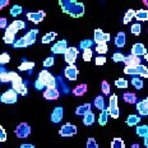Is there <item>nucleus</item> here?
<instances>
[{
    "label": "nucleus",
    "mask_w": 148,
    "mask_h": 148,
    "mask_svg": "<svg viewBox=\"0 0 148 148\" xmlns=\"http://www.w3.org/2000/svg\"><path fill=\"white\" fill-rule=\"evenodd\" d=\"M38 81L44 84V87H47V88H52L56 86V79H55V77L52 75L50 72H47V70H42V72L40 73Z\"/></svg>",
    "instance_id": "nucleus-2"
},
{
    "label": "nucleus",
    "mask_w": 148,
    "mask_h": 148,
    "mask_svg": "<svg viewBox=\"0 0 148 148\" xmlns=\"http://www.w3.org/2000/svg\"><path fill=\"white\" fill-rule=\"evenodd\" d=\"M0 82H1V83H8V82H10V78H9V73H7V72L0 73Z\"/></svg>",
    "instance_id": "nucleus-46"
},
{
    "label": "nucleus",
    "mask_w": 148,
    "mask_h": 148,
    "mask_svg": "<svg viewBox=\"0 0 148 148\" xmlns=\"http://www.w3.org/2000/svg\"><path fill=\"white\" fill-rule=\"evenodd\" d=\"M19 148H35V146H32V144H27V143H24L22 144Z\"/></svg>",
    "instance_id": "nucleus-55"
},
{
    "label": "nucleus",
    "mask_w": 148,
    "mask_h": 148,
    "mask_svg": "<svg viewBox=\"0 0 148 148\" xmlns=\"http://www.w3.org/2000/svg\"><path fill=\"white\" fill-rule=\"evenodd\" d=\"M77 56H78V49L75 47H68L66 51L64 52V59H65V61L69 65H74Z\"/></svg>",
    "instance_id": "nucleus-8"
},
{
    "label": "nucleus",
    "mask_w": 148,
    "mask_h": 148,
    "mask_svg": "<svg viewBox=\"0 0 148 148\" xmlns=\"http://www.w3.org/2000/svg\"><path fill=\"white\" fill-rule=\"evenodd\" d=\"M92 59V49H87V50H83V60L89 61Z\"/></svg>",
    "instance_id": "nucleus-45"
},
{
    "label": "nucleus",
    "mask_w": 148,
    "mask_h": 148,
    "mask_svg": "<svg viewBox=\"0 0 148 148\" xmlns=\"http://www.w3.org/2000/svg\"><path fill=\"white\" fill-rule=\"evenodd\" d=\"M140 121V118L138 115H129L128 119H126V124L129 126H134V125H138V123Z\"/></svg>",
    "instance_id": "nucleus-28"
},
{
    "label": "nucleus",
    "mask_w": 148,
    "mask_h": 148,
    "mask_svg": "<svg viewBox=\"0 0 148 148\" xmlns=\"http://www.w3.org/2000/svg\"><path fill=\"white\" fill-rule=\"evenodd\" d=\"M134 18H137L138 21H147L148 19V12L147 10H143V9H140V10L135 12Z\"/></svg>",
    "instance_id": "nucleus-31"
},
{
    "label": "nucleus",
    "mask_w": 148,
    "mask_h": 148,
    "mask_svg": "<svg viewBox=\"0 0 148 148\" xmlns=\"http://www.w3.org/2000/svg\"><path fill=\"white\" fill-rule=\"evenodd\" d=\"M63 116H64V110H63V107H61V106L55 107L54 111H52V114H51V121L55 123V124H58V123L61 121Z\"/></svg>",
    "instance_id": "nucleus-16"
},
{
    "label": "nucleus",
    "mask_w": 148,
    "mask_h": 148,
    "mask_svg": "<svg viewBox=\"0 0 148 148\" xmlns=\"http://www.w3.org/2000/svg\"><path fill=\"white\" fill-rule=\"evenodd\" d=\"M95 45L93 40H82L81 41V49L82 50H87V49H92V46Z\"/></svg>",
    "instance_id": "nucleus-34"
},
{
    "label": "nucleus",
    "mask_w": 148,
    "mask_h": 148,
    "mask_svg": "<svg viewBox=\"0 0 148 148\" xmlns=\"http://www.w3.org/2000/svg\"><path fill=\"white\" fill-rule=\"evenodd\" d=\"M22 13V7L21 5H13L10 8V15L12 17H17V15H21Z\"/></svg>",
    "instance_id": "nucleus-36"
},
{
    "label": "nucleus",
    "mask_w": 148,
    "mask_h": 148,
    "mask_svg": "<svg viewBox=\"0 0 148 148\" xmlns=\"http://www.w3.org/2000/svg\"><path fill=\"white\" fill-rule=\"evenodd\" d=\"M59 133H60L61 137H65V138L73 137V135L77 134V126L70 124V123H66V124H64L63 126H61Z\"/></svg>",
    "instance_id": "nucleus-7"
},
{
    "label": "nucleus",
    "mask_w": 148,
    "mask_h": 148,
    "mask_svg": "<svg viewBox=\"0 0 148 148\" xmlns=\"http://www.w3.org/2000/svg\"><path fill=\"white\" fill-rule=\"evenodd\" d=\"M132 55L133 56H144V55H147V50H146V46L143 44H135L133 45V47H132Z\"/></svg>",
    "instance_id": "nucleus-15"
},
{
    "label": "nucleus",
    "mask_w": 148,
    "mask_h": 148,
    "mask_svg": "<svg viewBox=\"0 0 148 148\" xmlns=\"http://www.w3.org/2000/svg\"><path fill=\"white\" fill-rule=\"evenodd\" d=\"M95 106H96L98 110L105 109V100H103L102 96H97L96 98H95Z\"/></svg>",
    "instance_id": "nucleus-35"
},
{
    "label": "nucleus",
    "mask_w": 148,
    "mask_h": 148,
    "mask_svg": "<svg viewBox=\"0 0 148 148\" xmlns=\"http://www.w3.org/2000/svg\"><path fill=\"white\" fill-rule=\"evenodd\" d=\"M91 111V103H84V105H81L75 109V115L78 116H84L87 112Z\"/></svg>",
    "instance_id": "nucleus-21"
},
{
    "label": "nucleus",
    "mask_w": 148,
    "mask_h": 148,
    "mask_svg": "<svg viewBox=\"0 0 148 148\" xmlns=\"http://www.w3.org/2000/svg\"><path fill=\"white\" fill-rule=\"evenodd\" d=\"M134 15H135V10H134V9H129V10L125 13V17H124V19H123V23L128 24L134 18Z\"/></svg>",
    "instance_id": "nucleus-32"
},
{
    "label": "nucleus",
    "mask_w": 148,
    "mask_h": 148,
    "mask_svg": "<svg viewBox=\"0 0 148 148\" xmlns=\"http://www.w3.org/2000/svg\"><path fill=\"white\" fill-rule=\"evenodd\" d=\"M35 87H36V89H42V88H44V84H42V83L37 79V81L35 82Z\"/></svg>",
    "instance_id": "nucleus-53"
},
{
    "label": "nucleus",
    "mask_w": 148,
    "mask_h": 148,
    "mask_svg": "<svg viewBox=\"0 0 148 148\" xmlns=\"http://www.w3.org/2000/svg\"><path fill=\"white\" fill-rule=\"evenodd\" d=\"M44 97L46 98V100H58L59 98V91H58L55 87L52 88H47L46 91L44 92Z\"/></svg>",
    "instance_id": "nucleus-19"
},
{
    "label": "nucleus",
    "mask_w": 148,
    "mask_h": 148,
    "mask_svg": "<svg viewBox=\"0 0 148 148\" xmlns=\"http://www.w3.org/2000/svg\"><path fill=\"white\" fill-rule=\"evenodd\" d=\"M110 35L106 32H102V29H96L95 31V37H93V41L95 44L100 45V44H106L107 41H110Z\"/></svg>",
    "instance_id": "nucleus-11"
},
{
    "label": "nucleus",
    "mask_w": 148,
    "mask_h": 148,
    "mask_svg": "<svg viewBox=\"0 0 148 148\" xmlns=\"http://www.w3.org/2000/svg\"><path fill=\"white\" fill-rule=\"evenodd\" d=\"M132 148H139V144L135 143V144H133V146H132Z\"/></svg>",
    "instance_id": "nucleus-56"
},
{
    "label": "nucleus",
    "mask_w": 148,
    "mask_h": 148,
    "mask_svg": "<svg viewBox=\"0 0 148 148\" xmlns=\"http://www.w3.org/2000/svg\"><path fill=\"white\" fill-rule=\"evenodd\" d=\"M59 5L61 7V10L64 13L73 18H79L84 14V5H83V3L75 1V0H60Z\"/></svg>",
    "instance_id": "nucleus-1"
},
{
    "label": "nucleus",
    "mask_w": 148,
    "mask_h": 148,
    "mask_svg": "<svg viewBox=\"0 0 148 148\" xmlns=\"http://www.w3.org/2000/svg\"><path fill=\"white\" fill-rule=\"evenodd\" d=\"M111 148H125V143L121 138H114L111 142Z\"/></svg>",
    "instance_id": "nucleus-30"
},
{
    "label": "nucleus",
    "mask_w": 148,
    "mask_h": 148,
    "mask_svg": "<svg viewBox=\"0 0 148 148\" xmlns=\"http://www.w3.org/2000/svg\"><path fill=\"white\" fill-rule=\"evenodd\" d=\"M7 140V132L3 126H0V142H5Z\"/></svg>",
    "instance_id": "nucleus-50"
},
{
    "label": "nucleus",
    "mask_w": 148,
    "mask_h": 148,
    "mask_svg": "<svg viewBox=\"0 0 148 148\" xmlns=\"http://www.w3.org/2000/svg\"><path fill=\"white\" fill-rule=\"evenodd\" d=\"M125 42H126V37H125V33L124 32H119L115 37V45L118 47H123L125 46Z\"/></svg>",
    "instance_id": "nucleus-23"
},
{
    "label": "nucleus",
    "mask_w": 148,
    "mask_h": 148,
    "mask_svg": "<svg viewBox=\"0 0 148 148\" xmlns=\"http://www.w3.org/2000/svg\"><path fill=\"white\" fill-rule=\"evenodd\" d=\"M31 134V126L27 123H21L19 125L15 128V135L21 139H26Z\"/></svg>",
    "instance_id": "nucleus-4"
},
{
    "label": "nucleus",
    "mask_w": 148,
    "mask_h": 148,
    "mask_svg": "<svg viewBox=\"0 0 148 148\" xmlns=\"http://www.w3.org/2000/svg\"><path fill=\"white\" fill-rule=\"evenodd\" d=\"M112 60L115 61V63H120V61L124 60V55L120 54V52H115V54L112 55Z\"/></svg>",
    "instance_id": "nucleus-47"
},
{
    "label": "nucleus",
    "mask_w": 148,
    "mask_h": 148,
    "mask_svg": "<svg viewBox=\"0 0 148 148\" xmlns=\"http://www.w3.org/2000/svg\"><path fill=\"white\" fill-rule=\"evenodd\" d=\"M3 72H5V70L3 69V68H0V73H3Z\"/></svg>",
    "instance_id": "nucleus-57"
},
{
    "label": "nucleus",
    "mask_w": 148,
    "mask_h": 148,
    "mask_svg": "<svg viewBox=\"0 0 148 148\" xmlns=\"http://www.w3.org/2000/svg\"><path fill=\"white\" fill-rule=\"evenodd\" d=\"M17 32L18 31L14 28L13 26H8L7 27V29H5V35H4V42L5 44H8V45H10V44H14L15 42V35H17Z\"/></svg>",
    "instance_id": "nucleus-10"
},
{
    "label": "nucleus",
    "mask_w": 148,
    "mask_h": 148,
    "mask_svg": "<svg viewBox=\"0 0 148 148\" xmlns=\"http://www.w3.org/2000/svg\"><path fill=\"white\" fill-rule=\"evenodd\" d=\"M95 123V114L92 111L87 112L84 116H83V124L84 125H92Z\"/></svg>",
    "instance_id": "nucleus-25"
},
{
    "label": "nucleus",
    "mask_w": 148,
    "mask_h": 148,
    "mask_svg": "<svg viewBox=\"0 0 148 148\" xmlns=\"http://www.w3.org/2000/svg\"><path fill=\"white\" fill-rule=\"evenodd\" d=\"M115 86L118 88H128V81L124 78H119L115 81Z\"/></svg>",
    "instance_id": "nucleus-37"
},
{
    "label": "nucleus",
    "mask_w": 148,
    "mask_h": 148,
    "mask_svg": "<svg viewBox=\"0 0 148 148\" xmlns=\"http://www.w3.org/2000/svg\"><path fill=\"white\" fill-rule=\"evenodd\" d=\"M66 49H68L66 40H60L54 46H51V52L52 54H64L66 51Z\"/></svg>",
    "instance_id": "nucleus-12"
},
{
    "label": "nucleus",
    "mask_w": 148,
    "mask_h": 148,
    "mask_svg": "<svg viewBox=\"0 0 148 148\" xmlns=\"http://www.w3.org/2000/svg\"><path fill=\"white\" fill-rule=\"evenodd\" d=\"M124 73L129 74V75H140L147 78L148 77V69L144 65H138V66H125Z\"/></svg>",
    "instance_id": "nucleus-3"
},
{
    "label": "nucleus",
    "mask_w": 148,
    "mask_h": 148,
    "mask_svg": "<svg viewBox=\"0 0 148 148\" xmlns=\"http://www.w3.org/2000/svg\"><path fill=\"white\" fill-rule=\"evenodd\" d=\"M12 26H13L17 31H19V29H23L24 27H26V24H24L23 21H14V22L12 23Z\"/></svg>",
    "instance_id": "nucleus-43"
},
{
    "label": "nucleus",
    "mask_w": 148,
    "mask_h": 148,
    "mask_svg": "<svg viewBox=\"0 0 148 148\" xmlns=\"http://www.w3.org/2000/svg\"><path fill=\"white\" fill-rule=\"evenodd\" d=\"M17 100H18V93L14 91L13 88L5 91L4 93L0 96V101L4 102V103H15Z\"/></svg>",
    "instance_id": "nucleus-5"
},
{
    "label": "nucleus",
    "mask_w": 148,
    "mask_h": 148,
    "mask_svg": "<svg viewBox=\"0 0 148 148\" xmlns=\"http://www.w3.org/2000/svg\"><path fill=\"white\" fill-rule=\"evenodd\" d=\"M56 32H49L46 33V35L42 37V44H50L51 41H54L55 38H56Z\"/></svg>",
    "instance_id": "nucleus-29"
},
{
    "label": "nucleus",
    "mask_w": 148,
    "mask_h": 148,
    "mask_svg": "<svg viewBox=\"0 0 148 148\" xmlns=\"http://www.w3.org/2000/svg\"><path fill=\"white\" fill-rule=\"evenodd\" d=\"M109 115H111L114 119L119 118V107H118V96L112 95L110 97V103H109V109H107Z\"/></svg>",
    "instance_id": "nucleus-6"
},
{
    "label": "nucleus",
    "mask_w": 148,
    "mask_h": 148,
    "mask_svg": "<svg viewBox=\"0 0 148 148\" xmlns=\"http://www.w3.org/2000/svg\"><path fill=\"white\" fill-rule=\"evenodd\" d=\"M54 63H55L54 58H52V56H49L47 59H45V61H44V66H45V68H50V66L54 65Z\"/></svg>",
    "instance_id": "nucleus-48"
},
{
    "label": "nucleus",
    "mask_w": 148,
    "mask_h": 148,
    "mask_svg": "<svg viewBox=\"0 0 148 148\" xmlns=\"http://www.w3.org/2000/svg\"><path fill=\"white\" fill-rule=\"evenodd\" d=\"M9 4L8 0H0V10H1L4 7H7V5Z\"/></svg>",
    "instance_id": "nucleus-54"
},
{
    "label": "nucleus",
    "mask_w": 148,
    "mask_h": 148,
    "mask_svg": "<svg viewBox=\"0 0 148 148\" xmlns=\"http://www.w3.org/2000/svg\"><path fill=\"white\" fill-rule=\"evenodd\" d=\"M107 50H109V47H107L106 44H100V45L96 46V51L98 54H106Z\"/></svg>",
    "instance_id": "nucleus-41"
},
{
    "label": "nucleus",
    "mask_w": 148,
    "mask_h": 148,
    "mask_svg": "<svg viewBox=\"0 0 148 148\" xmlns=\"http://www.w3.org/2000/svg\"><path fill=\"white\" fill-rule=\"evenodd\" d=\"M137 135L140 138H148V126L140 125L137 128Z\"/></svg>",
    "instance_id": "nucleus-26"
},
{
    "label": "nucleus",
    "mask_w": 148,
    "mask_h": 148,
    "mask_svg": "<svg viewBox=\"0 0 148 148\" xmlns=\"http://www.w3.org/2000/svg\"><path fill=\"white\" fill-rule=\"evenodd\" d=\"M101 89H102V93L103 95H109L110 93V84H109V82L102 81V83H101Z\"/></svg>",
    "instance_id": "nucleus-42"
},
{
    "label": "nucleus",
    "mask_w": 148,
    "mask_h": 148,
    "mask_svg": "<svg viewBox=\"0 0 148 148\" xmlns=\"http://www.w3.org/2000/svg\"><path fill=\"white\" fill-rule=\"evenodd\" d=\"M14 47H17V49H19V47H27V41H26V38L24 37H21L19 40H17V41L14 42Z\"/></svg>",
    "instance_id": "nucleus-38"
},
{
    "label": "nucleus",
    "mask_w": 148,
    "mask_h": 148,
    "mask_svg": "<svg viewBox=\"0 0 148 148\" xmlns=\"http://www.w3.org/2000/svg\"><path fill=\"white\" fill-rule=\"evenodd\" d=\"M37 33H38V31H37V29H31L29 32H27V35H26V36H23L24 38H26L27 45H28V46L33 45V44H35V42H36Z\"/></svg>",
    "instance_id": "nucleus-20"
},
{
    "label": "nucleus",
    "mask_w": 148,
    "mask_h": 148,
    "mask_svg": "<svg viewBox=\"0 0 148 148\" xmlns=\"http://www.w3.org/2000/svg\"><path fill=\"white\" fill-rule=\"evenodd\" d=\"M9 61H10V56H9V54H7V52L0 54V64H8Z\"/></svg>",
    "instance_id": "nucleus-44"
},
{
    "label": "nucleus",
    "mask_w": 148,
    "mask_h": 148,
    "mask_svg": "<svg viewBox=\"0 0 148 148\" xmlns=\"http://www.w3.org/2000/svg\"><path fill=\"white\" fill-rule=\"evenodd\" d=\"M33 66H35V63H33V61L23 60V63L21 64V65L18 66V68H19L21 70H28V72H29V70H32V68H33Z\"/></svg>",
    "instance_id": "nucleus-33"
},
{
    "label": "nucleus",
    "mask_w": 148,
    "mask_h": 148,
    "mask_svg": "<svg viewBox=\"0 0 148 148\" xmlns=\"http://www.w3.org/2000/svg\"><path fill=\"white\" fill-rule=\"evenodd\" d=\"M132 84H133V87H135L137 89H142L143 88V81H142L140 78H133L132 79Z\"/></svg>",
    "instance_id": "nucleus-39"
},
{
    "label": "nucleus",
    "mask_w": 148,
    "mask_h": 148,
    "mask_svg": "<svg viewBox=\"0 0 148 148\" xmlns=\"http://www.w3.org/2000/svg\"><path fill=\"white\" fill-rule=\"evenodd\" d=\"M87 84H79V86H77V87H74L73 88V95L74 96H77V97H82L83 95L87 92Z\"/></svg>",
    "instance_id": "nucleus-22"
},
{
    "label": "nucleus",
    "mask_w": 148,
    "mask_h": 148,
    "mask_svg": "<svg viewBox=\"0 0 148 148\" xmlns=\"http://www.w3.org/2000/svg\"><path fill=\"white\" fill-rule=\"evenodd\" d=\"M12 83H13V89L17 92L18 95L26 96V95H27V87L23 84V81H22V78H21L19 75H18L15 79H13Z\"/></svg>",
    "instance_id": "nucleus-9"
},
{
    "label": "nucleus",
    "mask_w": 148,
    "mask_h": 148,
    "mask_svg": "<svg viewBox=\"0 0 148 148\" xmlns=\"http://www.w3.org/2000/svg\"><path fill=\"white\" fill-rule=\"evenodd\" d=\"M45 12L44 10H38V12H32V13H28L27 14V18H28V21H31V22L38 24L41 23L42 21H44L45 18Z\"/></svg>",
    "instance_id": "nucleus-13"
},
{
    "label": "nucleus",
    "mask_w": 148,
    "mask_h": 148,
    "mask_svg": "<svg viewBox=\"0 0 148 148\" xmlns=\"http://www.w3.org/2000/svg\"><path fill=\"white\" fill-rule=\"evenodd\" d=\"M137 110H138V112H139V115H142V116L148 115V100L147 98L137 102Z\"/></svg>",
    "instance_id": "nucleus-18"
},
{
    "label": "nucleus",
    "mask_w": 148,
    "mask_h": 148,
    "mask_svg": "<svg viewBox=\"0 0 148 148\" xmlns=\"http://www.w3.org/2000/svg\"><path fill=\"white\" fill-rule=\"evenodd\" d=\"M8 27V21L7 18H0V29H7Z\"/></svg>",
    "instance_id": "nucleus-52"
},
{
    "label": "nucleus",
    "mask_w": 148,
    "mask_h": 148,
    "mask_svg": "<svg viewBox=\"0 0 148 148\" xmlns=\"http://www.w3.org/2000/svg\"><path fill=\"white\" fill-rule=\"evenodd\" d=\"M123 98L126 103H137V96L133 92H126V93H124Z\"/></svg>",
    "instance_id": "nucleus-24"
},
{
    "label": "nucleus",
    "mask_w": 148,
    "mask_h": 148,
    "mask_svg": "<svg viewBox=\"0 0 148 148\" xmlns=\"http://www.w3.org/2000/svg\"><path fill=\"white\" fill-rule=\"evenodd\" d=\"M78 69H77L75 65H69L65 68V70H64V74H65V77L69 81H75L77 78H78Z\"/></svg>",
    "instance_id": "nucleus-14"
},
{
    "label": "nucleus",
    "mask_w": 148,
    "mask_h": 148,
    "mask_svg": "<svg viewBox=\"0 0 148 148\" xmlns=\"http://www.w3.org/2000/svg\"><path fill=\"white\" fill-rule=\"evenodd\" d=\"M87 148H98V144L95 140V138H89L87 140Z\"/></svg>",
    "instance_id": "nucleus-49"
},
{
    "label": "nucleus",
    "mask_w": 148,
    "mask_h": 148,
    "mask_svg": "<svg viewBox=\"0 0 148 148\" xmlns=\"http://www.w3.org/2000/svg\"><path fill=\"white\" fill-rule=\"evenodd\" d=\"M106 63V58L105 56H97L96 58V65H103V64Z\"/></svg>",
    "instance_id": "nucleus-51"
},
{
    "label": "nucleus",
    "mask_w": 148,
    "mask_h": 148,
    "mask_svg": "<svg viewBox=\"0 0 148 148\" xmlns=\"http://www.w3.org/2000/svg\"><path fill=\"white\" fill-rule=\"evenodd\" d=\"M107 119H109V112H107V109L101 110L100 118H98V124H100V125H105L107 123Z\"/></svg>",
    "instance_id": "nucleus-27"
},
{
    "label": "nucleus",
    "mask_w": 148,
    "mask_h": 148,
    "mask_svg": "<svg viewBox=\"0 0 148 148\" xmlns=\"http://www.w3.org/2000/svg\"><path fill=\"white\" fill-rule=\"evenodd\" d=\"M130 31H132V33H133V35H135V36H139V35H140V31H142L140 24H139V23H134L133 26H132Z\"/></svg>",
    "instance_id": "nucleus-40"
},
{
    "label": "nucleus",
    "mask_w": 148,
    "mask_h": 148,
    "mask_svg": "<svg viewBox=\"0 0 148 148\" xmlns=\"http://www.w3.org/2000/svg\"><path fill=\"white\" fill-rule=\"evenodd\" d=\"M123 63H124L126 66H138V65H140V58L129 55V56H124Z\"/></svg>",
    "instance_id": "nucleus-17"
}]
</instances>
